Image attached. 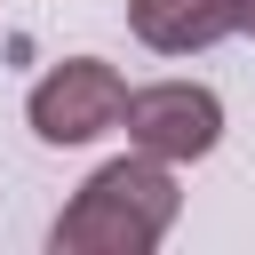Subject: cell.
<instances>
[{
  "label": "cell",
  "mask_w": 255,
  "mask_h": 255,
  "mask_svg": "<svg viewBox=\"0 0 255 255\" xmlns=\"http://www.w3.org/2000/svg\"><path fill=\"white\" fill-rule=\"evenodd\" d=\"M231 32H247V40H255V0H231Z\"/></svg>",
  "instance_id": "5b68a950"
},
{
  "label": "cell",
  "mask_w": 255,
  "mask_h": 255,
  "mask_svg": "<svg viewBox=\"0 0 255 255\" xmlns=\"http://www.w3.org/2000/svg\"><path fill=\"white\" fill-rule=\"evenodd\" d=\"M128 32L151 56H199L231 32V0H128Z\"/></svg>",
  "instance_id": "277c9868"
},
{
  "label": "cell",
  "mask_w": 255,
  "mask_h": 255,
  "mask_svg": "<svg viewBox=\"0 0 255 255\" xmlns=\"http://www.w3.org/2000/svg\"><path fill=\"white\" fill-rule=\"evenodd\" d=\"M183 215V191H175V167L151 159V151H128V159H104L56 215V255H151Z\"/></svg>",
  "instance_id": "6da1fadb"
},
{
  "label": "cell",
  "mask_w": 255,
  "mask_h": 255,
  "mask_svg": "<svg viewBox=\"0 0 255 255\" xmlns=\"http://www.w3.org/2000/svg\"><path fill=\"white\" fill-rule=\"evenodd\" d=\"M120 128H128V151L183 167V159H207L223 143V96L199 80H151V88H128Z\"/></svg>",
  "instance_id": "3957f363"
},
{
  "label": "cell",
  "mask_w": 255,
  "mask_h": 255,
  "mask_svg": "<svg viewBox=\"0 0 255 255\" xmlns=\"http://www.w3.org/2000/svg\"><path fill=\"white\" fill-rule=\"evenodd\" d=\"M120 104H128V80L104 64V56H64L32 80L24 96V120L40 143H96L120 128Z\"/></svg>",
  "instance_id": "7a4b0ae2"
}]
</instances>
